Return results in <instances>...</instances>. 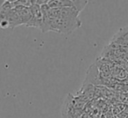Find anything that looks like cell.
Returning a JSON list of instances; mask_svg holds the SVG:
<instances>
[{"label": "cell", "mask_w": 128, "mask_h": 118, "mask_svg": "<svg viewBox=\"0 0 128 118\" xmlns=\"http://www.w3.org/2000/svg\"><path fill=\"white\" fill-rule=\"evenodd\" d=\"M43 13V24L41 31L46 33L54 31L69 35L78 29L82 23L79 13L73 8H51L47 4L41 6Z\"/></svg>", "instance_id": "cell-1"}, {"label": "cell", "mask_w": 128, "mask_h": 118, "mask_svg": "<svg viewBox=\"0 0 128 118\" xmlns=\"http://www.w3.org/2000/svg\"><path fill=\"white\" fill-rule=\"evenodd\" d=\"M87 102L77 95L69 93L61 108V118H79L84 112Z\"/></svg>", "instance_id": "cell-2"}, {"label": "cell", "mask_w": 128, "mask_h": 118, "mask_svg": "<svg viewBox=\"0 0 128 118\" xmlns=\"http://www.w3.org/2000/svg\"><path fill=\"white\" fill-rule=\"evenodd\" d=\"M106 78H103L96 63H92L86 71V78L83 84H90L93 86H104Z\"/></svg>", "instance_id": "cell-3"}, {"label": "cell", "mask_w": 128, "mask_h": 118, "mask_svg": "<svg viewBox=\"0 0 128 118\" xmlns=\"http://www.w3.org/2000/svg\"><path fill=\"white\" fill-rule=\"evenodd\" d=\"M87 0H49V5L51 8H73L78 12H81L88 4Z\"/></svg>", "instance_id": "cell-4"}, {"label": "cell", "mask_w": 128, "mask_h": 118, "mask_svg": "<svg viewBox=\"0 0 128 118\" xmlns=\"http://www.w3.org/2000/svg\"><path fill=\"white\" fill-rule=\"evenodd\" d=\"M30 14H32V17L29 23L27 24V27H33L40 29L42 28L43 24V13L42 10H41V6L36 3H32L30 7Z\"/></svg>", "instance_id": "cell-5"}, {"label": "cell", "mask_w": 128, "mask_h": 118, "mask_svg": "<svg viewBox=\"0 0 128 118\" xmlns=\"http://www.w3.org/2000/svg\"><path fill=\"white\" fill-rule=\"evenodd\" d=\"M115 117L116 118H128V104L126 105L125 109H124L120 113H118Z\"/></svg>", "instance_id": "cell-6"}, {"label": "cell", "mask_w": 128, "mask_h": 118, "mask_svg": "<svg viewBox=\"0 0 128 118\" xmlns=\"http://www.w3.org/2000/svg\"><path fill=\"white\" fill-rule=\"evenodd\" d=\"M79 118H93V117L90 113H88V112L84 111V113L82 114V116H81V117H79Z\"/></svg>", "instance_id": "cell-7"}, {"label": "cell", "mask_w": 128, "mask_h": 118, "mask_svg": "<svg viewBox=\"0 0 128 118\" xmlns=\"http://www.w3.org/2000/svg\"><path fill=\"white\" fill-rule=\"evenodd\" d=\"M104 115H106V118H116L114 116H113V114L112 113V111L110 110H109V111H108L106 114H104Z\"/></svg>", "instance_id": "cell-8"}, {"label": "cell", "mask_w": 128, "mask_h": 118, "mask_svg": "<svg viewBox=\"0 0 128 118\" xmlns=\"http://www.w3.org/2000/svg\"><path fill=\"white\" fill-rule=\"evenodd\" d=\"M4 0H0V9L2 8V6H3V4L4 3Z\"/></svg>", "instance_id": "cell-9"}]
</instances>
